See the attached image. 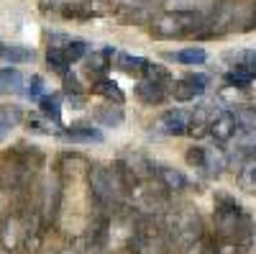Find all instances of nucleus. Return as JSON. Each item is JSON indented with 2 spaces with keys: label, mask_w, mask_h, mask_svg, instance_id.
I'll return each mask as SVG.
<instances>
[{
  "label": "nucleus",
  "mask_w": 256,
  "mask_h": 254,
  "mask_svg": "<svg viewBox=\"0 0 256 254\" xmlns=\"http://www.w3.org/2000/svg\"><path fill=\"white\" fill-rule=\"evenodd\" d=\"M95 118H98L102 126H113V129H116V126L123 123V111L118 108V105H105L102 111L95 113Z\"/></svg>",
  "instance_id": "nucleus-21"
},
{
  "label": "nucleus",
  "mask_w": 256,
  "mask_h": 254,
  "mask_svg": "<svg viewBox=\"0 0 256 254\" xmlns=\"http://www.w3.org/2000/svg\"><path fill=\"white\" fill-rule=\"evenodd\" d=\"M123 162V167L131 172V177L138 182V180H146V177H152L156 169H154V164H152V159H146L144 154H128L126 159H120Z\"/></svg>",
  "instance_id": "nucleus-6"
},
{
  "label": "nucleus",
  "mask_w": 256,
  "mask_h": 254,
  "mask_svg": "<svg viewBox=\"0 0 256 254\" xmlns=\"http://www.w3.org/2000/svg\"><path fill=\"white\" fill-rule=\"evenodd\" d=\"M226 167H228V157H226L223 149H205V164H202L205 175L218 177V175L226 172Z\"/></svg>",
  "instance_id": "nucleus-10"
},
{
  "label": "nucleus",
  "mask_w": 256,
  "mask_h": 254,
  "mask_svg": "<svg viewBox=\"0 0 256 254\" xmlns=\"http://www.w3.org/2000/svg\"><path fill=\"white\" fill-rule=\"evenodd\" d=\"M38 105H41V113H44L49 121L62 123V100H59V95H44L38 100Z\"/></svg>",
  "instance_id": "nucleus-18"
},
{
  "label": "nucleus",
  "mask_w": 256,
  "mask_h": 254,
  "mask_svg": "<svg viewBox=\"0 0 256 254\" xmlns=\"http://www.w3.org/2000/svg\"><path fill=\"white\" fill-rule=\"evenodd\" d=\"M238 185L244 190H256V162L254 159L241 164V169H238Z\"/></svg>",
  "instance_id": "nucleus-22"
},
{
  "label": "nucleus",
  "mask_w": 256,
  "mask_h": 254,
  "mask_svg": "<svg viewBox=\"0 0 256 254\" xmlns=\"http://www.w3.org/2000/svg\"><path fill=\"white\" fill-rule=\"evenodd\" d=\"M190 254H216V249H212L208 241L198 239L195 244H190Z\"/></svg>",
  "instance_id": "nucleus-30"
},
{
  "label": "nucleus",
  "mask_w": 256,
  "mask_h": 254,
  "mask_svg": "<svg viewBox=\"0 0 256 254\" xmlns=\"http://www.w3.org/2000/svg\"><path fill=\"white\" fill-rule=\"evenodd\" d=\"M64 141H72V144H100L102 141V131L92 129V126H72V129L62 131Z\"/></svg>",
  "instance_id": "nucleus-7"
},
{
  "label": "nucleus",
  "mask_w": 256,
  "mask_h": 254,
  "mask_svg": "<svg viewBox=\"0 0 256 254\" xmlns=\"http://www.w3.org/2000/svg\"><path fill=\"white\" fill-rule=\"evenodd\" d=\"M236 126L244 131H256V108H238L236 113Z\"/></svg>",
  "instance_id": "nucleus-23"
},
{
  "label": "nucleus",
  "mask_w": 256,
  "mask_h": 254,
  "mask_svg": "<svg viewBox=\"0 0 256 254\" xmlns=\"http://www.w3.org/2000/svg\"><path fill=\"white\" fill-rule=\"evenodd\" d=\"M236 116H233L230 111H220L216 118L210 121V136L216 141H228L233 139V134H236Z\"/></svg>",
  "instance_id": "nucleus-5"
},
{
  "label": "nucleus",
  "mask_w": 256,
  "mask_h": 254,
  "mask_svg": "<svg viewBox=\"0 0 256 254\" xmlns=\"http://www.w3.org/2000/svg\"><path fill=\"white\" fill-rule=\"evenodd\" d=\"M187 80L192 82V88H195L200 95L208 90V82H210V77H208V75H200V72H198V75H187Z\"/></svg>",
  "instance_id": "nucleus-29"
},
{
  "label": "nucleus",
  "mask_w": 256,
  "mask_h": 254,
  "mask_svg": "<svg viewBox=\"0 0 256 254\" xmlns=\"http://www.w3.org/2000/svg\"><path fill=\"white\" fill-rule=\"evenodd\" d=\"M113 62H116L118 70H123L126 75H136V77L144 75V72H146V65H148V59H144V57H131V54H116Z\"/></svg>",
  "instance_id": "nucleus-11"
},
{
  "label": "nucleus",
  "mask_w": 256,
  "mask_h": 254,
  "mask_svg": "<svg viewBox=\"0 0 256 254\" xmlns=\"http://www.w3.org/2000/svg\"><path fill=\"white\" fill-rule=\"evenodd\" d=\"M156 177L162 180V185L169 190V193H180V190L187 187V177L174 167H159L156 169Z\"/></svg>",
  "instance_id": "nucleus-9"
},
{
  "label": "nucleus",
  "mask_w": 256,
  "mask_h": 254,
  "mask_svg": "<svg viewBox=\"0 0 256 254\" xmlns=\"http://www.w3.org/2000/svg\"><path fill=\"white\" fill-rule=\"evenodd\" d=\"M166 59L180 62V65H202V62L208 59V54H205V49H200V47H190V49H182V52L166 54Z\"/></svg>",
  "instance_id": "nucleus-13"
},
{
  "label": "nucleus",
  "mask_w": 256,
  "mask_h": 254,
  "mask_svg": "<svg viewBox=\"0 0 256 254\" xmlns=\"http://www.w3.org/2000/svg\"><path fill=\"white\" fill-rule=\"evenodd\" d=\"M92 90H95L98 95H102L105 100H110V103L116 100V105H120V103L126 100V95H123V90L118 88V85H116L113 80H108V77H102V80H98Z\"/></svg>",
  "instance_id": "nucleus-14"
},
{
  "label": "nucleus",
  "mask_w": 256,
  "mask_h": 254,
  "mask_svg": "<svg viewBox=\"0 0 256 254\" xmlns=\"http://www.w3.org/2000/svg\"><path fill=\"white\" fill-rule=\"evenodd\" d=\"M0 57L8 59L10 65H24V62H31V59H34V52H31V49H26V47L3 44V47H0Z\"/></svg>",
  "instance_id": "nucleus-15"
},
{
  "label": "nucleus",
  "mask_w": 256,
  "mask_h": 254,
  "mask_svg": "<svg viewBox=\"0 0 256 254\" xmlns=\"http://www.w3.org/2000/svg\"><path fill=\"white\" fill-rule=\"evenodd\" d=\"M113 57H116V52L113 49H100V52H92V54H88V72L90 75H102V72H108L110 67H113Z\"/></svg>",
  "instance_id": "nucleus-8"
},
{
  "label": "nucleus",
  "mask_w": 256,
  "mask_h": 254,
  "mask_svg": "<svg viewBox=\"0 0 256 254\" xmlns=\"http://www.w3.org/2000/svg\"><path fill=\"white\" fill-rule=\"evenodd\" d=\"M146 82H152V85H159V88H172V75H169V70L166 67H162V65H154V62H148L146 65Z\"/></svg>",
  "instance_id": "nucleus-16"
},
{
  "label": "nucleus",
  "mask_w": 256,
  "mask_h": 254,
  "mask_svg": "<svg viewBox=\"0 0 256 254\" xmlns=\"http://www.w3.org/2000/svg\"><path fill=\"white\" fill-rule=\"evenodd\" d=\"M184 159H187L190 167H200L202 169V164H205V149H202V146H190Z\"/></svg>",
  "instance_id": "nucleus-26"
},
{
  "label": "nucleus",
  "mask_w": 256,
  "mask_h": 254,
  "mask_svg": "<svg viewBox=\"0 0 256 254\" xmlns=\"http://www.w3.org/2000/svg\"><path fill=\"white\" fill-rule=\"evenodd\" d=\"M116 185H120L116 180V175H110V169H105L102 164H95L90 169V190L92 198L100 205H113L116 203Z\"/></svg>",
  "instance_id": "nucleus-2"
},
{
  "label": "nucleus",
  "mask_w": 256,
  "mask_h": 254,
  "mask_svg": "<svg viewBox=\"0 0 256 254\" xmlns=\"http://www.w3.org/2000/svg\"><path fill=\"white\" fill-rule=\"evenodd\" d=\"M169 93L174 95V100H180V103H187V100H195L200 93L192 88V82L187 80V77H182V80H174L172 82V88H169Z\"/></svg>",
  "instance_id": "nucleus-17"
},
{
  "label": "nucleus",
  "mask_w": 256,
  "mask_h": 254,
  "mask_svg": "<svg viewBox=\"0 0 256 254\" xmlns=\"http://www.w3.org/2000/svg\"><path fill=\"white\" fill-rule=\"evenodd\" d=\"M84 54H88V41H82V39H70V44L64 47V57H67L70 65L77 62V59H82Z\"/></svg>",
  "instance_id": "nucleus-24"
},
{
  "label": "nucleus",
  "mask_w": 256,
  "mask_h": 254,
  "mask_svg": "<svg viewBox=\"0 0 256 254\" xmlns=\"http://www.w3.org/2000/svg\"><path fill=\"white\" fill-rule=\"evenodd\" d=\"M236 70L246 72L248 77H256V52H244V59Z\"/></svg>",
  "instance_id": "nucleus-27"
},
{
  "label": "nucleus",
  "mask_w": 256,
  "mask_h": 254,
  "mask_svg": "<svg viewBox=\"0 0 256 254\" xmlns=\"http://www.w3.org/2000/svg\"><path fill=\"white\" fill-rule=\"evenodd\" d=\"M198 21L200 18L192 13H166L152 26V31L156 36H182V34H190L192 29H198L200 26Z\"/></svg>",
  "instance_id": "nucleus-3"
},
{
  "label": "nucleus",
  "mask_w": 256,
  "mask_h": 254,
  "mask_svg": "<svg viewBox=\"0 0 256 254\" xmlns=\"http://www.w3.org/2000/svg\"><path fill=\"white\" fill-rule=\"evenodd\" d=\"M216 228H218L220 239L233 241V244H238V241L246 244L251 239V218L228 195L216 198Z\"/></svg>",
  "instance_id": "nucleus-1"
},
{
  "label": "nucleus",
  "mask_w": 256,
  "mask_h": 254,
  "mask_svg": "<svg viewBox=\"0 0 256 254\" xmlns=\"http://www.w3.org/2000/svg\"><path fill=\"white\" fill-rule=\"evenodd\" d=\"M46 65H49V70L59 72L62 77H64V75H70V62H67V57H64V49H52V47H49Z\"/></svg>",
  "instance_id": "nucleus-19"
},
{
  "label": "nucleus",
  "mask_w": 256,
  "mask_h": 254,
  "mask_svg": "<svg viewBox=\"0 0 256 254\" xmlns=\"http://www.w3.org/2000/svg\"><path fill=\"white\" fill-rule=\"evenodd\" d=\"M136 95L144 105H159L164 100V88H159V85H152V82H141L136 85Z\"/></svg>",
  "instance_id": "nucleus-12"
},
{
  "label": "nucleus",
  "mask_w": 256,
  "mask_h": 254,
  "mask_svg": "<svg viewBox=\"0 0 256 254\" xmlns=\"http://www.w3.org/2000/svg\"><path fill=\"white\" fill-rule=\"evenodd\" d=\"M28 98H34V100H41L44 98V80H41L38 75H34L31 77V82H28Z\"/></svg>",
  "instance_id": "nucleus-28"
},
{
  "label": "nucleus",
  "mask_w": 256,
  "mask_h": 254,
  "mask_svg": "<svg viewBox=\"0 0 256 254\" xmlns=\"http://www.w3.org/2000/svg\"><path fill=\"white\" fill-rule=\"evenodd\" d=\"M190 126H192V113H187L182 108H174V111H166L159 118L156 129L166 136H184V134H190Z\"/></svg>",
  "instance_id": "nucleus-4"
},
{
  "label": "nucleus",
  "mask_w": 256,
  "mask_h": 254,
  "mask_svg": "<svg viewBox=\"0 0 256 254\" xmlns=\"http://www.w3.org/2000/svg\"><path fill=\"white\" fill-rule=\"evenodd\" d=\"M0 82L6 85V90L10 93H24V75L18 70H0Z\"/></svg>",
  "instance_id": "nucleus-20"
},
{
  "label": "nucleus",
  "mask_w": 256,
  "mask_h": 254,
  "mask_svg": "<svg viewBox=\"0 0 256 254\" xmlns=\"http://www.w3.org/2000/svg\"><path fill=\"white\" fill-rule=\"evenodd\" d=\"M226 82L230 85V88L246 90L248 85H251V77H248L246 72H241V70H233V72H228V75H226Z\"/></svg>",
  "instance_id": "nucleus-25"
}]
</instances>
